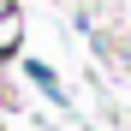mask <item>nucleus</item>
Segmentation results:
<instances>
[{
    "mask_svg": "<svg viewBox=\"0 0 131 131\" xmlns=\"http://www.w3.org/2000/svg\"><path fill=\"white\" fill-rule=\"evenodd\" d=\"M6 12H12V0H0V18H6Z\"/></svg>",
    "mask_w": 131,
    "mask_h": 131,
    "instance_id": "f257e3e1",
    "label": "nucleus"
}]
</instances>
